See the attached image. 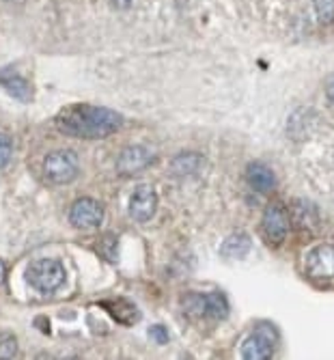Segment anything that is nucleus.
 Here are the masks:
<instances>
[{
    "instance_id": "obj_1",
    "label": "nucleus",
    "mask_w": 334,
    "mask_h": 360,
    "mask_svg": "<svg viewBox=\"0 0 334 360\" xmlns=\"http://www.w3.org/2000/svg\"><path fill=\"white\" fill-rule=\"evenodd\" d=\"M123 117L110 108L102 106H91V104H74L70 108H65L56 117V127L58 132L74 136V139H106L115 134L121 127Z\"/></svg>"
},
{
    "instance_id": "obj_2",
    "label": "nucleus",
    "mask_w": 334,
    "mask_h": 360,
    "mask_svg": "<svg viewBox=\"0 0 334 360\" xmlns=\"http://www.w3.org/2000/svg\"><path fill=\"white\" fill-rule=\"evenodd\" d=\"M65 268L58 259H37L26 270V281L32 289L41 293H52L65 283Z\"/></svg>"
},
{
    "instance_id": "obj_3",
    "label": "nucleus",
    "mask_w": 334,
    "mask_h": 360,
    "mask_svg": "<svg viewBox=\"0 0 334 360\" xmlns=\"http://www.w3.org/2000/svg\"><path fill=\"white\" fill-rule=\"evenodd\" d=\"M78 169H80V162H78V155L72 151V149H58V151H52L46 155L44 160V173H46V179L50 184H56V186H63V184H70L76 179L78 175Z\"/></svg>"
},
{
    "instance_id": "obj_4",
    "label": "nucleus",
    "mask_w": 334,
    "mask_h": 360,
    "mask_svg": "<svg viewBox=\"0 0 334 360\" xmlns=\"http://www.w3.org/2000/svg\"><path fill=\"white\" fill-rule=\"evenodd\" d=\"M278 335L276 328L270 323H259L252 330V335L242 345V356L246 360H267L274 354V343Z\"/></svg>"
},
{
    "instance_id": "obj_5",
    "label": "nucleus",
    "mask_w": 334,
    "mask_h": 360,
    "mask_svg": "<svg viewBox=\"0 0 334 360\" xmlns=\"http://www.w3.org/2000/svg\"><path fill=\"white\" fill-rule=\"evenodd\" d=\"M289 226H291V220H289V214L283 205L278 203H272L267 205L265 212H263V220H261V229H263V236L270 244H283L285 238L289 236Z\"/></svg>"
},
{
    "instance_id": "obj_6",
    "label": "nucleus",
    "mask_w": 334,
    "mask_h": 360,
    "mask_svg": "<svg viewBox=\"0 0 334 360\" xmlns=\"http://www.w3.org/2000/svg\"><path fill=\"white\" fill-rule=\"evenodd\" d=\"M304 270L315 281L334 278V244H319L304 257Z\"/></svg>"
},
{
    "instance_id": "obj_7",
    "label": "nucleus",
    "mask_w": 334,
    "mask_h": 360,
    "mask_svg": "<svg viewBox=\"0 0 334 360\" xmlns=\"http://www.w3.org/2000/svg\"><path fill=\"white\" fill-rule=\"evenodd\" d=\"M70 220L78 229H93L104 220V207L95 199H78L70 210Z\"/></svg>"
},
{
    "instance_id": "obj_8",
    "label": "nucleus",
    "mask_w": 334,
    "mask_h": 360,
    "mask_svg": "<svg viewBox=\"0 0 334 360\" xmlns=\"http://www.w3.org/2000/svg\"><path fill=\"white\" fill-rule=\"evenodd\" d=\"M158 207V196L155 190L147 184L139 186L134 190L131 199H129V216L136 220V222H147L151 220V216L155 214Z\"/></svg>"
},
{
    "instance_id": "obj_9",
    "label": "nucleus",
    "mask_w": 334,
    "mask_h": 360,
    "mask_svg": "<svg viewBox=\"0 0 334 360\" xmlns=\"http://www.w3.org/2000/svg\"><path fill=\"white\" fill-rule=\"evenodd\" d=\"M153 160V153L143 147V145H134L121 151L119 160H117V171L121 175H136L141 171H145Z\"/></svg>"
},
{
    "instance_id": "obj_10",
    "label": "nucleus",
    "mask_w": 334,
    "mask_h": 360,
    "mask_svg": "<svg viewBox=\"0 0 334 360\" xmlns=\"http://www.w3.org/2000/svg\"><path fill=\"white\" fill-rule=\"evenodd\" d=\"M0 84H3L5 91H7L9 95H13L15 100H20V102H28L30 97H32L30 84H28L20 74H15L13 70H5L3 74H0Z\"/></svg>"
},
{
    "instance_id": "obj_11",
    "label": "nucleus",
    "mask_w": 334,
    "mask_h": 360,
    "mask_svg": "<svg viewBox=\"0 0 334 360\" xmlns=\"http://www.w3.org/2000/svg\"><path fill=\"white\" fill-rule=\"evenodd\" d=\"M246 179H248V184H250L255 190H259V192L272 190L274 184H276L272 169H270V167H265V165H261V162H252V165H248V169H246Z\"/></svg>"
},
{
    "instance_id": "obj_12",
    "label": "nucleus",
    "mask_w": 334,
    "mask_h": 360,
    "mask_svg": "<svg viewBox=\"0 0 334 360\" xmlns=\"http://www.w3.org/2000/svg\"><path fill=\"white\" fill-rule=\"evenodd\" d=\"M250 250V238L246 233H233L220 246V255L224 259H242Z\"/></svg>"
},
{
    "instance_id": "obj_13",
    "label": "nucleus",
    "mask_w": 334,
    "mask_h": 360,
    "mask_svg": "<svg viewBox=\"0 0 334 360\" xmlns=\"http://www.w3.org/2000/svg\"><path fill=\"white\" fill-rule=\"evenodd\" d=\"M203 165H205V160L198 153H181L173 160L171 169L177 177H186V175H196L200 169H203Z\"/></svg>"
},
{
    "instance_id": "obj_14",
    "label": "nucleus",
    "mask_w": 334,
    "mask_h": 360,
    "mask_svg": "<svg viewBox=\"0 0 334 360\" xmlns=\"http://www.w3.org/2000/svg\"><path fill=\"white\" fill-rule=\"evenodd\" d=\"M102 307L104 309H108V313L119 321V323H125V326H129V323H134L139 319V311H136V307L134 304H129L127 300H117V302H102Z\"/></svg>"
},
{
    "instance_id": "obj_15",
    "label": "nucleus",
    "mask_w": 334,
    "mask_h": 360,
    "mask_svg": "<svg viewBox=\"0 0 334 360\" xmlns=\"http://www.w3.org/2000/svg\"><path fill=\"white\" fill-rule=\"evenodd\" d=\"M229 315V302L222 293H205V317L212 319H224Z\"/></svg>"
},
{
    "instance_id": "obj_16",
    "label": "nucleus",
    "mask_w": 334,
    "mask_h": 360,
    "mask_svg": "<svg viewBox=\"0 0 334 360\" xmlns=\"http://www.w3.org/2000/svg\"><path fill=\"white\" fill-rule=\"evenodd\" d=\"M184 313L190 317H205V296L203 293H190L184 298Z\"/></svg>"
},
{
    "instance_id": "obj_17",
    "label": "nucleus",
    "mask_w": 334,
    "mask_h": 360,
    "mask_svg": "<svg viewBox=\"0 0 334 360\" xmlns=\"http://www.w3.org/2000/svg\"><path fill=\"white\" fill-rule=\"evenodd\" d=\"M315 11L321 24L334 22V0H315Z\"/></svg>"
},
{
    "instance_id": "obj_18",
    "label": "nucleus",
    "mask_w": 334,
    "mask_h": 360,
    "mask_svg": "<svg viewBox=\"0 0 334 360\" xmlns=\"http://www.w3.org/2000/svg\"><path fill=\"white\" fill-rule=\"evenodd\" d=\"M18 354V341L15 337L3 333L0 335V358H13Z\"/></svg>"
},
{
    "instance_id": "obj_19",
    "label": "nucleus",
    "mask_w": 334,
    "mask_h": 360,
    "mask_svg": "<svg viewBox=\"0 0 334 360\" xmlns=\"http://www.w3.org/2000/svg\"><path fill=\"white\" fill-rule=\"evenodd\" d=\"M13 155V143L7 134H0V171H3Z\"/></svg>"
},
{
    "instance_id": "obj_20",
    "label": "nucleus",
    "mask_w": 334,
    "mask_h": 360,
    "mask_svg": "<svg viewBox=\"0 0 334 360\" xmlns=\"http://www.w3.org/2000/svg\"><path fill=\"white\" fill-rule=\"evenodd\" d=\"M149 335H151V339H153L155 343H160V345L169 343V333H166L164 326H153V328L149 330Z\"/></svg>"
},
{
    "instance_id": "obj_21",
    "label": "nucleus",
    "mask_w": 334,
    "mask_h": 360,
    "mask_svg": "<svg viewBox=\"0 0 334 360\" xmlns=\"http://www.w3.org/2000/svg\"><path fill=\"white\" fill-rule=\"evenodd\" d=\"M326 97L330 100V104H334V74L328 76V80H326Z\"/></svg>"
},
{
    "instance_id": "obj_22",
    "label": "nucleus",
    "mask_w": 334,
    "mask_h": 360,
    "mask_svg": "<svg viewBox=\"0 0 334 360\" xmlns=\"http://www.w3.org/2000/svg\"><path fill=\"white\" fill-rule=\"evenodd\" d=\"M115 9H127L131 5V0H110Z\"/></svg>"
},
{
    "instance_id": "obj_23",
    "label": "nucleus",
    "mask_w": 334,
    "mask_h": 360,
    "mask_svg": "<svg viewBox=\"0 0 334 360\" xmlns=\"http://www.w3.org/2000/svg\"><path fill=\"white\" fill-rule=\"evenodd\" d=\"M5 272H7V268H5L3 261H0V285H3V281H5Z\"/></svg>"
}]
</instances>
